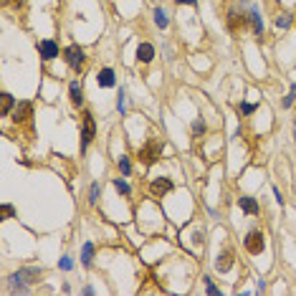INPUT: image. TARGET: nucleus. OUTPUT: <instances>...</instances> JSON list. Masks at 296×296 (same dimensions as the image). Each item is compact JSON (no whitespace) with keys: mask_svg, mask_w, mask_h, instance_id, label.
I'll list each match as a JSON object with an SVG mask.
<instances>
[{"mask_svg":"<svg viewBox=\"0 0 296 296\" xmlns=\"http://www.w3.org/2000/svg\"><path fill=\"white\" fill-rule=\"evenodd\" d=\"M116 109H119V114H124V91L119 89V96H116Z\"/></svg>","mask_w":296,"mask_h":296,"instance_id":"25","label":"nucleus"},{"mask_svg":"<svg viewBox=\"0 0 296 296\" xmlns=\"http://www.w3.org/2000/svg\"><path fill=\"white\" fill-rule=\"evenodd\" d=\"M172 190H175V185H172L170 177H155V180L150 182V195L152 198H165Z\"/></svg>","mask_w":296,"mask_h":296,"instance_id":"6","label":"nucleus"},{"mask_svg":"<svg viewBox=\"0 0 296 296\" xmlns=\"http://www.w3.org/2000/svg\"><path fill=\"white\" fill-rule=\"evenodd\" d=\"M238 112H241V114H253V112H256V107H253V104H241V107H238Z\"/></svg>","mask_w":296,"mask_h":296,"instance_id":"26","label":"nucleus"},{"mask_svg":"<svg viewBox=\"0 0 296 296\" xmlns=\"http://www.w3.org/2000/svg\"><path fill=\"white\" fill-rule=\"evenodd\" d=\"M13 213H16V210H13V205H3V215L5 218H13Z\"/></svg>","mask_w":296,"mask_h":296,"instance_id":"29","label":"nucleus"},{"mask_svg":"<svg viewBox=\"0 0 296 296\" xmlns=\"http://www.w3.org/2000/svg\"><path fill=\"white\" fill-rule=\"evenodd\" d=\"M64 58H66L68 68H73V71H81L84 64H86V53H84L81 46H76V43H71L68 48H64Z\"/></svg>","mask_w":296,"mask_h":296,"instance_id":"3","label":"nucleus"},{"mask_svg":"<svg viewBox=\"0 0 296 296\" xmlns=\"http://www.w3.org/2000/svg\"><path fill=\"white\" fill-rule=\"evenodd\" d=\"M96 84H99L101 89H112V86L116 84L114 71H112V68H101V71H99V76H96Z\"/></svg>","mask_w":296,"mask_h":296,"instance_id":"13","label":"nucleus"},{"mask_svg":"<svg viewBox=\"0 0 296 296\" xmlns=\"http://www.w3.org/2000/svg\"><path fill=\"white\" fill-rule=\"evenodd\" d=\"M5 5H13V8H21L23 5V0H3Z\"/></svg>","mask_w":296,"mask_h":296,"instance_id":"30","label":"nucleus"},{"mask_svg":"<svg viewBox=\"0 0 296 296\" xmlns=\"http://www.w3.org/2000/svg\"><path fill=\"white\" fill-rule=\"evenodd\" d=\"M248 18H250V23H253V31H256V36H263V23H261V13L253 8L248 13Z\"/></svg>","mask_w":296,"mask_h":296,"instance_id":"16","label":"nucleus"},{"mask_svg":"<svg viewBox=\"0 0 296 296\" xmlns=\"http://www.w3.org/2000/svg\"><path fill=\"white\" fill-rule=\"evenodd\" d=\"M99 192H101V187H99V182H94V185H91V192H89V203H91V205H96Z\"/></svg>","mask_w":296,"mask_h":296,"instance_id":"21","label":"nucleus"},{"mask_svg":"<svg viewBox=\"0 0 296 296\" xmlns=\"http://www.w3.org/2000/svg\"><path fill=\"white\" fill-rule=\"evenodd\" d=\"M175 3H177V5H195L198 0H175Z\"/></svg>","mask_w":296,"mask_h":296,"instance_id":"31","label":"nucleus"},{"mask_svg":"<svg viewBox=\"0 0 296 296\" xmlns=\"http://www.w3.org/2000/svg\"><path fill=\"white\" fill-rule=\"evenodd\" d=\"M71 266H73V261H71L68 256H66V258H61V269H64V271H71Z\"/></svg>","mask_w":296,"mask_h":296,"instance_id":"28","label":"nucleus"},{"mask_svg":"<svg viewBox=\"0 0 296 296\" xmlns=\"http://www.w3.org/2000/svg\"><path fill=\"white\" fill-rule=\"evenodd\" d=\"M96 137V124H94V114L91 112H84L81 114V150L86 152V147L94 142Z\"/></svg>","mask_w":296,"mask_h":296,"instance_id":"2","label":"nucleus"},{"mask_svg":"<svg viewBox=\"0 0 296 296\" xmlns=\"http://www.w3.org/2000/svg\"><path fill=\"white\" fill-rule=\"evenodd\" d=\"M159 155H162V142H157V139H150L139 150V159L144 162V165H155V162L159 159Z\"/></svg>","mask_w":296,"mask_h":296,"instance_id":"5","label":"nucleus"},{"mask_svg":"<svg viewBox=\"0 0 296 296\" xmlns=\"http://www.w3.org/2000/svg\"><path fill=\"white\" fill-rule=\"evenodd\" d=\"M41 276V269H21L10 276V284H13V291H18V294H25L28 286L25 284H33V281Z\"/></svg>","mask_w":296,"mask_h":296,"instance_id":"1","label":"nucleus"},{"mask_svg":"<svg viewBox=\"0 0 296 296\" xmlns=\"http://www.w3.org/2000/svg\"><path fill=\"white\" fill-rule=\"evenodd\" d=\"M291 21H294V18H291V13H281V16L276 18V28H281V31H286V28L291 25Z\"/></svg>","mask_w":296,"mask_h":296,"instance_id":"18","label":"nucleus"},{"mask_svg":"<svg viewBox=\"0 0 296 296\" xmlns=\"http://www.w3.org/2000/svg\"><path fill=\"white\" fill-rule=\"evenodd\" d=\"M294 99H296V84L291 86V91H289V96L284 99V109H289V107L294 104Z\"/></svg>","mask_w":296,"mask_h":296,"instance_id":"24","label":"nucleus"},{"mask_svg":"<svg viewBox=\"0 0 296 296\" xmlns=\"http://www.w3.org/2000/svg\"><path fill=\"white\" fill-rule=\"evenodd\" d=\"M205 289H208V294H213V296H218V294H220V291L213 286V281H210V278H205Z\"/></svg>","mask_w":296,"mask_h":296,"instance_id":"27","label":"nucleus"},{"mask_svg":"<svg viewBox=\"0 0 296 296\" xmlns=\"http://www.w3.org/2000/svg\"><path fill=\"white\" fill-rule=\"evenodd\" d=\"M38 53H41L43 61H53V58L58 56V43L56 41H48V38L38 41Z\"/></svg>","mask_w":296,"mask_h":296,"instance_id":"7","label":"nucleus"},{"mask_svg":"<svg viewBox=\"0 0 296 296\" xmlns=\"http://www.w3.org/2000/svg\"><path fill=\"white\" fill-rule=\"evenodd\" d=\"M238 205H241V210L243 213H248V215H258V203L253 200V198H238Z\"/></svg>","mask_w":296,"mask_h":296,"instance_id":"14","label":"nucleus"},{"mask_svg":"<svg viewBox=\"0 0 296 296\" xmlns=\"http://www.w3.org/2000/svg\"><path fill=\"white\" fill-rule=\"evenodd\" d=\"M114 187H116V192H122V195H129V185L124 180H119V177L114 180Z\"/></svg>","mask_w":296,"mask_h":296,"instance_id":"22","label":"nucleus"},{"mask_svg":"<svg viewBox=\"0 0 296 296\" xmlns=\"http://www.w3.org/2000/svg\"><path fill=\"white\" fill-rule=\"evenodd\" d=\"M0 99H3V104H0V114L8 116V114H10V109L16 107V101H13V96H10V94H3Z\"/></svg>","mask_w":296,"mask_h":296,"instance_id":"17","label":"nucleus"},{"mask_svg":"<svg viewBox=\"0 0 296 296\" xmlns=\"http://www.w3.org/2000/svg\"><path fill=\"white\" fill-rule=\"evenodd\" d=\"M68 96H71V104L73 107H81L84 104V89L79 81H71L68 84Z\"/></svg>","mask_w":296,"mask_h":296,"instance_id":"12","label":"nucleus"},{"mask_svg":"<svg viewBox=\"0 0 296 296\" xmlns=\"http://www.w3.org/2000/svg\"><path fill=\"white\" fill-rule=\"evenodd\" d=\"M155 23H157L159 28H167V23H170V21H167V13L162 10V8H157V10H155Z\"/></svg>","mask_w":296,"mask_h":296,"instance_id":"19","label":"nucleus"},{"mask_svg":"<svg viewBox=\"0 0 296 296\" xmlns=\"http://www.w3.org/2000/svg\"><path fill=\"white\" fill-rule=\"evenodd\" d=\"M233 261H235V253H233V248H226L223 253L218 256V261H215V269H218L220 273H228V271L233 269Z\"/></svg>","mask_w":296,"mask_h":296,"instance_id":"8","label":"nucleus"},{"mask_svg":"<svg viewBox=\"0 0 296 296\" xmlns=\"http://www.w3.org/2000/svg\"><path fill=\"white\" fill-rule=\"evenodd\" d=\"M91 261H94V243H84V250H81V263L86 266H91Z\"/></svg>","mask_w":296,"mask_h":296,"instance_id":"15","label":"nucleus"},{"mask_svg":"<svg viewBox=\"0 0 296 296\" xmlns=\"http://www.w3.org/2000/svg\"><path fill=\"white\" fill-rule=\"evenodd\" d=\"M33 114V107L28 104V101H21V104H16V112H13V122L21 124V122H28Z\"/></svg>","mask_w":296,"mask_h":296,"instance_id":"9","label":"nucleus"},{"mask_svg":"<svg viewBox=\"0 0 296 296\" xmlns=\"http://www.w3.org/2000/svg\"><path fill=\"white\" fill-rule=\"evenodd\" d=\"M203 135H205V122L195 119V122H192V137H203Z\"/></svg>","mask_w":296,"mask_h":296,"instance_id":"20","label":"nucleus"},{"mask_svg":"<svg viewBox=\"0 0 296 296\" xmlns=\"http://www.w3.org/2000/svg\"><path fill=\"white\" fill-rule=\"evenodd\" d=\"M248 21H250L248 16H238V13H235V10H230V13H228V28H230L233 33H238V31H243V28H246V23H248Z\"/></svg>","mask_w":296,"mask_h":296,"instance_id":"10","label":"nucleus"},{"mask_svg":"<svg viewBox=\"0 0 296 296\" xmlns=\"http://www.w3.org/2000/svg\"><path fill=\"white\" fill-rule=\"evenodd\" d=\"M155 58V46L152 43H139L137 46V61L139 64H150Z\"/></svg>","mask_w":296,"mask_h":296,"instance_id":"11","label":"nucleus"},{"mask_svg":"<svg viewBox=\"0 0 296 296\" xmlns=\"http://www.w3.org/2000/svg\"><path fill=\"white\" fill-rule=\"evenodd\" d=\"M119 170H122V175H124V177L132 172V165H129V159H127V157H119Z\"/></svg>","mask_w":296,"mask_h":296,"instance_id":"23","label":"nucleus"},{"mask_svg":"<svg viewBox=\"0 0 296 296\" xmlns=\"http://www.w3.org/2000/svg\"><path fill=\"white\" fill-rule=\"evenodd\" d=\"M243 246H246V250H248L250 256L263 253V248H266V235H263V230H248V235L243 238Z\"/></svg>","mask_w":296,"mask_h":296,"instance_id":"4","label":"nucleus"}]
</instances>
